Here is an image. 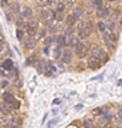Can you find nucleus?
Segmentation results:
<instances>
[{
  "label": "nucleus",
  "instance_id": "obj_29",
  "mask_svg": "<svg viewBox=\"0 0 122 128\" xmlns=\"http://www.w3.org/2000/svg\"><path fill=\"white\" fill-rule=\"evenodd\" d=\"M3 46H4V41H3V38H1V37H0V50L3 48Z\"/></svg>",
  "mask_w": 122,
  "mask_h": 128
},
{
  "label": "nucleus",
  "instance_id": "obj_22",
  "mask_svg": "<svg viewBox=\"0 0 122 128\" xmlns=\"http://www.w3.org/2000/svg\"><path fill=\"white\" fill-rule=\"evenodd\" d=\"M18 10H20L18 3H13V4H11V12H13V13H18Z\"/></svg>",
  "mask_w": 122,
  "mask_h": 128
},
{
  "label": "nucleus",
  "instance_id": "obj_1",
  "mask_svg": "<svg viewBox=\"0 0 122 128\" xmlns=\"http://www.w3.org/2000/svg\"><path fill=\"white\" fill-rule=\"evenodd\" d=\"M88 51H90V47L87 46L85 43L77 41V44H75V54H77L80 58H84V57L88 54Z\"/></svg>",
  "mask_w": 122,
  "mask_h": 128
},
{
  "label": "nucleus",
  "instance_id": "obj_7",
  "mask_svg": "<svg viewBox=\"0 0 122 128\" xmlns=\"http://www.w3.org/2000/svg\"><path fill=\"white\" fill-rule=\"evenodd\" d=\"M78 18L74 16V14H70V16H67V20H65V23H67V26L70 28H72L74 26H75V23H77Z\"/></svg>",
  "mask_w": 122,
  "mask_h": 128
},
{
  "label": "nucleus",
  "instance_id": "obj_8",
  "mask_svg": "<svg viewBox=\"0 0 122 128\" xmlns=\"http://www.w3.org/2000/svg\"><path fill=\"white\" fill-rule=\"evenodd\" d=\"M21 16L24 18H31L33 17V10L30 9V7H27V6H26V7H23V9H21Z\"/></svg>",
  "mask_w": 122,
  "mask_h": 128
},
{
  "label": "nucleus",
  "instance_id": "obj_28",
  "mask_svg": "<svg viewBox=\"0 0 122 128\" xmlns=\"http://www.w3.org/2000/svg\"><path fill=\"white\" fill-rule=\"evenodd\" d=\"M7 4H9V2H7V0H1V6H3V7H6Z\"/></svg>",
  "mask_w": 122,
  "mask_h": 128
},
{
  "label": "nucleus",
  "instance_id": "obj_16",
  "mask_svg": "<svg viewBox=\"0 0 122 128\" xmlns=\"http://www.w3.org/2000/svg\"><path fill=\"white\" fill-rule=\"evenodd\" d=\"M84 30H85V33L90 36L91 32H92V22H85V23H84Z\"/></svg>",
  "mask_w": 122,
  "mask_h": 128
},
{
  "label": "nucleus",
  "instance_id": "obj_30",
  "mask_svg": "<svg viewBox=\"0 0 122 128\" xmlns=\"http://www.w3.org/2000/svg\"><path fill=\"white\" fill-rule=\"evenodd\" d=\"M60 54H61V50L57 48V50H55V57H60Z\"/></svg>",
  "mask_w": 122,
  "mask_h": 128
},
{
  "label": "nucleus",
  "instance_id": "obj_25",
  "mask_svg": "<svg viewBox=\"0 0 122 128\" xmlns=\"http://www.w3.org/2000/svg\"><path fill=\"white\" fill-rule=\"evenodd\" d=\"M34 60H36V56H31V57H28V58H27V66H30V64H34V63H36Z\"/></svg>",
  "mask_w": 122,
  "mask_h": 128
},
{
  "label": "nucleus",
  "instance_id": "obj_24",
  "mask_svg": "<svg viewBox=\"0 0 122 128\" xmlns=\"http://www.w3.org/2000/svg\"><path fill=\"white\" fill-rule=\"evenodd\" d=\"M94 4L97 9H101V7H104L102 6V0H94Z\"/></svg>",
  "mask_w": 122,
  "mask_h": 128
},
{
  "label": "nucleus",
  "instance_id": "obj_10",
  "mask_svg": "<svg viewBox=\"0 0 122 128\" xmlns=\"http://www.w3.org/2000/svg\"><path fill=\"white\" fill-rule=\"evenodd\" d=\"M18 125H20V120H18L17 117L10 118V121H9V128H18Z\"/></svg>",
  "mask_w": 122,
  "mask_h": 128
},
{
  "label": "nucleus",
  "instance_id": "obj_6",
  "mask_svg": "<svg viewBox=\"0 0 122 128\" xmlns=\"http://www.w3.org/2000/svg\"><path fill=\"white\" fill-rule=\"evenodd\" d=\"M63 61L65 64H70L72 61V51L71 50H65L63 53Z\"/></svg>",
  "mask_w": 122,
  "mask_h": 128
},
{
  "label": "nucleus",
  "instance_id": "obj_11",
  "mask_svg": "<svg viewBox=\"0 0 122 128\" xmlns=\"http://www.w3.org/2000/svg\"><path fill=\"white\" fill-rule=\"evenodd\" d=\"M55 41H57V44H58L60 47L67 46V38H65V36H64V34H61V36H58V37H55Z\"/></svg>",
  "mask_w": 122,
  "mask_h": 128
},
{
  "label": "nucleus",
  "instance_id": "obj_14",
  "mask_svg": "<svg viewBox=\"0 0 122 128\" xmlns=\"http://www.w3.org/2000/svg\"><path fill=\"white\" fill-rule=\"evenodd\" d=\"M107 28H108L109 32L117 33V34H118V30H117V23H115V22H108V24H107Z\"/></svg>",
  "mask_w": 122,
  "mask_h": 128
},
{
  "label": "nucleus",
  "instance_id": "obj_18",
  "mask_svg": "<svg viewBox=\"0 0 122 128\" xmlns=\"http://www.w3.org/2000/svg\"><path fill=\"white\" fill-rule=\"evenodd\" d=\"M64 9H65V3H64V2H58L57 6H55V12H57V13H63Z\"/></svg>",
  "mask_w": 122,
  "mask_h": 128
},
{
  "label": "nucleus",
  "instance_id": "obj_26",
  "mask_svg": "<svg viewBox=\"0 0 122 128\" xmlns=\"http://www.w3.org/2000/svg\"><path fill=\"white\" fill-rule=\"evenodd\" d=\"M16 34H17V38H18V40H23V30H20V28H18Z\"/></svg>",
  "mask_w": 122,
  "mask_h": 128
},
{
  "label": "nucleus",
  "instance_id": "obj_31",
  "mask_svg": "<svg viewBox=\"0 0 122 128\" xmlns=\"http://www.w3.org/2000/svg\"><path fill=\"white\" fill-rule=\"evenodd\" d=\"M7 84H9V82H7V81H3V82H1V87H6Z\"/></svg>",
  "mask_w": 122,
  "mask_h": 128
},
{
  "label": "nucleus",
  "instance_id": "obj_9",
  "mask_svg": "<svg viewBox=\"0 0 122 128\" xmlns=\"http://www.w3.org/2000/svg\"><path fill=\"white\" fill-rule=\"evenodd\" d=\"M36 43H37V38H33V37H30V38H27V41L24 43V47H26V48H34Z\"/></svg>",
  "mask_w": 122,
  "mask_h": 128
},
{
  "label": "nucleus",
  "instance_id": "obj_5",
  "mask_svg": "<svg viewBox=\"0 0 122 128\" xmlns=\"http://www.w3.org/2000/svg\"><path fill=\"white\" fill-rule=\"evenodd\" d=\"M0 111H1V114L9 115L10 112H11V105L7 104V102H1V104H0Z\"/></svg>",
  "mask_w": 122,
  "mask_h": 128
},
{
  "label": "nucleus",
  "instance_id": "obj_23",
  "mask_svg": "<svg viewBox=\"0 0 122 128\" xmlns=\"http://www.w3.org/2000/svg\"><path fill=\"white\" fill-rule=\"evenodd\" d=\"M55 41V37H47V38H45V44H47V46H50L51 43H54Z\"/></svg>",
  "mask_w": 122,
  "mask_h": 128
},
{
  "label": "nucleus",
  "instance_id": "obj_13",
  "mask_svg": "<svg viewBox=\"0 0 122 128\" xmlns=\"http://www.w3.org/2000/svg\"><path fill=\"white\" fill-rule=\"evenodd\" d=\"M97 14H98V17L100 18H104L108 16V9H105V7H101V9H97Z\"/></svg>",
  "mask_w": 122,
  "mask_h": 128
},
{
  "label": "nucleus",
  "instance_id": "obj_15",
  "mask_svg": "<svg viewBox=\"0 0 122 128\" xmlns=\"http://www.w3.org/2000/svg\"><path fill=\"white\" fill-rule=\"evenodd\" d=\"M90 48H91V51H92V56H95V57H98V56H100V53L102 51V50L100 48V47L97 46V44H92V46H91Z\"/></svg>",
  "mask_w": 122,
  "mask_h": 128
},
{
  "label": "nucleus",
  "instance_id": "obj_33",
  "mask_svg": "<svg viewBox=\"0 0 122 128\" xmlns=\"http://www.w3.org/2000/svg\"><path fill=\"white\" fill-rule=\"evenodd\" d=\"M1 128H4V127H1Z\"/></svg>",
  "mask_w": 122,
  "mask_h": 128
},
{
  "label": "nucleus",
  "instance_id": "obj_32",
  "mask_svg": "<svg viewBox=\"0 0 122 128\" xmlns=\"http://www.w3.org/2000/svg\"><path fill=\"white\" fill-rule=\"evenodd\" d=\"M108 2H114V0H108Z\"/></svg>",
  "mask_w": 122,
  "mask_h": 128
},
{
  "label": "nucleus",
  "instance_id": "obj_21",
  "mask_svg": "<svg viewBox=\"0 0 122 128\" xmlns=\"http://www.w3.org/2000/svg\"><path fill=\"white\" fill-rule=\"evenodd\" d=\"M84 125H85V128H95L94 121H91V120H85L84 121Z\"/></svg>",
  "mask_w": 122,
  "mask_h": 128
},
{
  "label": "nucleus",
  "instance_id": "obj_3",
  "mask_svg": "<svg viewBox=\"0 0 122 128\" xmlns=\"http://www.w3.org/2000/svg\"><path fill=\"white\" fill-rule=\"evenodd\" d=\"M27 33H28V36H34L37 33V30H38V20L37 18H30V22L27 23Z\"/></svg>",
  "mask_w": 122,
  "mask_h": 128
},
{
  "label": "nucleus",
  "instance_id": "obj_12",
  "mask_svg": "<svg viewBox=\"0 0 122 128\" xmlns=\"http://www.w3.org/2000/svg\"><path fill=\"white\" fill-rule=\"evenodd\" d=\"M44 73L47 76H51V74L54 73V66L51 63H45V67H44Z\"/></svg>",
  "mask_w": 122,
  "mask_h": 128
},
{
  "label": "nucleus",
  "instance_id": "obj_2",
  "mask_svg": "<svg viewBox=\"0 0 122 128\" xmlns=\"http://www.w3.org/2000/svg\"><path fill=\"white\" fill-rule=\"evenodd\" d=\"M41 20L44 22L45 24H50L53 22V18H54V12L50 9H43L41 10Z\"/></svg>",
  "mask_w": 122,
  "mask_h": 128
},
{
  "label": "nucleus",
  "instance_id": "obj_20",
  "mask_svg": "<svg viewBox=\"0 0 122 128\" xmlns=\"http://www.w3.org/2000/svg\"><path fill=\"white\" fill-rule=\"evenodd\" d=\"M97 27H98V30H100L101 33L107 32V24H105L104 22H98V24H97Z\"/></svg>",
  "mask_w": 122,
  "mask_h": 128
},
{
  "label": "nucleus",
  "instance_id": "obj_4",
  "mask_svg": "<svg viewBox=\"0 0 122 128\" xmlns=\"http://www.w3.org/2000/svg\"><path fill=\"white\" fill-rule=\"evenodd\" d=\"M87 64H88V67H90L91 70H98L102 66V63H101V60L98 58V57H95V56H92V57H90V60L87 61Z\"/></svg>",
  "mask_w": 122,
  "mask_h": 128
},
{
  "label": "nucleus",
  "instance_id": "obj_27",
  "mask_svg": "<svg viewBox=\"0 0 122 128\" xmlns=\"http://www.w3.org/2000/svg\"><path fill=\"white\" fill-rule=\"evenodd\" d=\"M10 105H11V108H18V107H20V104H18V101H16V100H14V101H13V102H11Z\"/></svg>",
  "mask_w": 122,
  "mask_h": 128
},
{
  "label": "nucleus",
  "instance_id": "obj_17",
  "mask_svg": "<svg viewBox=\"0 0 122 128\" xmlns=\"http://www.w3.org/2000/svg\"><path fill=\"white\" fill-rule=\"evenodd\" d=\"M3 100H4V102H7V104H11L14 101V97L11 96V94H9V92H6V94H3Z\"/></svg>",
  "mask_w": 122,
  "mask_h": 128
},
{
  "label": "nucleus",
  "instance_id": "obj_19",
  "mask_svg": "<svg viewBox=\"0 0 122 128\" xmlns=\"http://www.w3.org/2000/svg\"><path fill=\"white\" fill-rule=\"evenodd\" d=\"M3 68L13 70V61H11V60H4V63H3Z\"/></svg>",
  "mask_w": 122,
  "mask_h": 128
}]
</instances>
